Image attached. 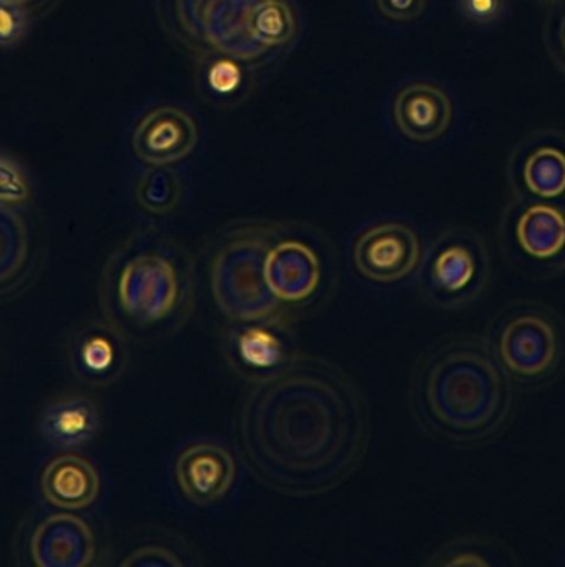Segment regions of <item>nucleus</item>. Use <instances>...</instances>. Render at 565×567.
<instances>
[{
    "label": "nucleus",
    "instance_id": "nucleus-6",
    "mask_svg": "<svg viewBox=\"0 0 565 567\" xmlns=\"http://www.w3.org/2000/svg\"><path fill=\"white\" fill-rule=\"evenodd\" d=\"M485 341L515 390H542L565 373V323L548 305H508L495 315Z\"/></svg>",
    "mask_w": 565,
    "mask_h": 567
},
{
    "label": "nucleus",
    "instance_id": "nucleus-18",
    "mask_svg": "<svg viewBox=\"0 0 565 567\" xmlns=\"http://www.w3.org/2000/svg\"><path fill=\"white\" fill-rule=\"evenodd\" d=\"M253 69L223 54H202L196 61L199 97L215 107H233L251 91Z\"/></svg>",
    "mask_w": 565,
    "mask_h": 567
},
{
    "label": "nucleus",
    "instance_id": "nucleus-24",
    "mask_svg": "<svg viewBox=\"0 0 565 567\" xmlns=\"http://www.w3.org/2000/svg\"><path fill=\"white\" fill-rule=\"evenodd\" d=\"M186 554L188 553L176 540H170V544H145L130 553L122 560V566H188L192 560Z\"/></svg>",
    "mask_w": 565,
    "mask_h": 567
},
{
    "label": "nucleus",
    "instance_id": "nucleus-26",
    "mask_svg": "<svg viewBox=\"0 0 565 567\" xmlns=\"http://www.w3.org/2000/svg\"><path fill=\"white\" fill-rule=\"evenodd\" d=\"M29 28V14L25 9L0 0V48H13L19 44L27 34Z\"/></svg>",
    "mask_w": 565,
    "mask_h": 567
},
{
    "label": "nucleus",
    "instance_id": "nucleus-28",
    "mask_svg": "<svg viewBox=\"0 0 565 567\" xmlns=\"http://www.w3.org/2000/svg\"><path fill=\"white\" fill-rule=\"evenodd\" d=\"M459 11L474 24H492L504 14L505 0H458Z\"/></svg>",
    "mask_w": 565,
    "mask_h": 567
},
{
    "label": "nucleus",
    "instance_id": "nucleus-3",
    "mask_svg": "<svg viewBox=\"0 0 565 567\" xmlns=\"http://www.w3.org/2000/svg\"><path fill=\"white\" fill-rule=\"evenodd\" d=\"M195 288L192 254L158 230L133 235L106 271V303L116 323L153 337L176 333L188 321Z\"/></svg>",
    "mask_w": 565,
    "mask_h": 567
},
{
    "label": "nucleus",
    "instance_id": "nucleus-21",
    "mask_svg": "<svg viewBox=\"0 0 565 567\" xmlns=\"http://www.w3.org/2000/svg\"><path fill=\"white\" fill-rule=\"evenodd\" d=\"M514 550L508 549L504 543L484 537H461L452 539L439 547L428 566H485L512 567L517 566Z\"/></svg>",
    "mask_w": 565,
    "mask_h": 567
},
{
    "label": "nucleus",
    "instance_id": "nucleus-1",
    "mask_svg": "<svg viewBox=\"0 0 565 567\" xmlns=\"http://www.w3.org/2000/svg\"><path fill=\"white\" fill-rule=\"evenodd\" d=\"M253 381L236 426L253 476L289 497L341 486L371 436L368 404L349 374L321 358L292 357Z\"/></svg>",
    "mask_w": 565,
    "mask_h": 567
},
{
    "label": "nucleus",
    "instance_id": "nucleus-5",
    "mask_svg": "<svg viewBox=\"0 0 565 567\" xmlns=\"http://www.w3.org/2000/svg\"><path fill=\"white\" fill-rule=\"evenodd\" d=\"M276 221H239L216 238L209 288L223 315L235 323L289 320L265 280V258Z\"/></svg>",
    "mask_w": 565,
    "mask_h": 567
},
{
    "label": "nucleus",
    "instance_id": "nucleus-19",
    "mask_svg": "<svg viewBox=\"0 0 565 567\" xmlns=\"http://www.w3.org/2000/svg\"><path fill=\"white\" fill-rule=\"evenodd\" d=\"M99 427V413L85 398H65L43 411L40 430L56 446H79L92 440Z\"/></svg>",
    "mask_w": 565,
    "mask_h": 567
},
{
    "label": "nucleus",
    "instance_id": "nucleus-10",
    "mask_svg": "<svg viewBox=\"0 0 565 567\" xmlns=\"http://www.w3.org/2000/svg\"><path fill=\"white\" fill-rule=\"evenodd\" d=\"M422 260L419 235L399 221H382L366 228L352 247L359 275L376 284H394L418 270Z\"/></svg>",
    "mask_w": 565,
    "mask_h": 567
},
{
    "label": "nucleus",
    "instance_id": "nucleus-11",
    "mask_svg": "<svg viewBox=\"0 0 565 567\" xmlns=\"http://www.w3.org/2000/svg\"><path fill=\"white\" fill-rule=\"evenodd\" d=\"M198 144L192 115L175 105L153 109L133 131V152L152 167H166L188 157Z\"/></svg>",
    "mask_w": 565,
    "mask_h": 567
},
{
    "label": "nucleus",
    "instance_id": "nucleus-14",
    "mask_svg": "<svg viewBox=\"0 0 565 567\" xmlns=\"http://www.w3.org/2000/svg\"><path fill=\"white\" fill-rule=\"evenodd\" d=\"M392 121L408 141H438L448 132L452 121V102L438 85L412 82L396 94Z\"/></svg>",
    "mask_w": 565,
    "mask_h": 567
},
{
    "label": "nucleus",
    "instance_id": "nucleus-7",
    "mask_svg": "<svg viewBox=\"0 0 565 567\" xmlns=\"http://www.w3.org/2000/svg\"><path fill=\"white\" fill-rule=\"evenodd\" d=\"M491 270L487 244L477 231L445 228L422 254L419 291L439 310H464L484 293Z\"/></svg>",
    "mask_w": 565,
    "mask_h": 567
},
{
    "label": "nucleus",
    "instance_id": "nucleus-4",
    "mask_svg": "<svg viewBox=\"0 0 565 567\" xmlns=\"http://www.w3.org/2000/svg\"><path fill=\"white\" fill-rule=\"evenodd\" d=\"M170 31L202 54H223L256 71L295 44L298 18L289 0H175Z\"/></svg>",
    "mask_w": 565,
    "mask_h": 567
},
{
    "label": "nucleus",
    "instance_id": "nucleus-2",
    "mask_svg": "<svg viewBox=\"0 0 565 567\" xmlns=\"http://www.w3.org/2000/svg\"><path fill=\"white\" fill-rule=\"evenodd\" d=\"M409 393L419 426L452 446L492 443L507 430L514 413V384L485 338L475 334H458L425 351Z\"/></svg>",
    "mask_w": 565,
    "mask_h": 567
},
{
    "label": "nucleus",
    "instance_id": "nucleus-29",
    "mask_svg": "<svg viewBox=\"0 0 565 567\" xmlns=\"http://www.w3.org/2000/svg\"><path fill=\"white\" fill-rule=\"evenodd\" d=\"M564 48H565V29H564Z\"/></svg>",
    "mask_w": 565,
    "mask_h": 567
},
{
    "label": "nucleus",
    "instance_id": "nucleus-13",
    "mask_svg": "<svg viewBox=\"0 0 565 567\" xmlns=\"http://www.w3.org/2000/svg\"><path fill=\"white\" fill-rule=\"evenodd\" d=\"M288 320L251 321L238 323L226 338L229 363L245 377H265L288 363Z\"/></svg>",
    "mask_w": 565,
    "mask_h": 567
},
{
    "label": "nucleus",
    "instance_id": "nucleus-17",
    "mask_svg": "<svg viewBox=\"0 0 565 567\" xmlns=\"http://www.w3.org/2000/svg\"><path fill=\"white\" fill-rule=\"evenodd\" d=\"M42 491L45 499L53 506L83 509L99 497V473L83 457L65 454L50 461L43 471Z\"/></svg>",
    "mask_w": 565,
    "mask_h": 567
},
{
    "label": "nucleus",
    "instance_id": "nucleus-20",
    "mask_svg": "<svg viewBox=\"0 0 565 567\" xmlns=\"http://www.w3.org/2000/svg\"><path fill=\"white\" fill-rule=\"evenodd\" d=\"M25 225L12 212L0 208V297L19 290L30 271Z\"/></svg>",
    "mask_w": 565,
    "mask_h": 567
},
{
    "label": "nucleus",
    "instance_id": "nucleus-23",
    "mask_svg": "<svg viewBox=\"0 0 565 567\" xmlns=\"http://www.w3.org/2000/svg\"><path fill=\"white\" fill-rule=\"evenodd\" d=\"M179 197H182L179 178L165 167L152 168L136 182V204L148 214H170L175 210Z\"/></svg>",
    "mask_w": 565,
    "mask_h": 567
},
{
    "label": "nucleus",
    "instance_id": "nucleus-27",
    "mask_svg": "<svg viewBox=\"0 0 565 567\" xmlns=\"http://www.w3.org/2000/svg\"><path fill=\"white\" fill-rule=\"evenodd\" d=\"M429 0H376L379 14L388 21L414 22L424 16Z\"/></svg>",
    "mask_w": 565,
    "mask_h": 567
},
{
    "label": "nucleus",
    "instance_id": "nucleus-25",
    "mask_svg": "<svg viewBox=\"0 0 565 567\" xmlns=\"http://www.w3.org/2000/svg\"><path fill=\"white\" fill-rule=\"evenodd\" d=\"M30 187L22 168L0 155V204L20 205L29 200Z\"/></svg>",
    "mask_w": 565,
    "mask_h": 567
},
{
    "label": "nucleus",
    "instance_id": "nucleus-22",
    "mask_svg": "<svg viewBox=\"0 0 565 567\" xmlns=\"http://www.w3.org/2000/svg\"><path fill=\"white\" fill-rule=\"evenodd\" d=\"M525 195L534 200L555 202L565 198V154L555 147L535 148L521 171Z\"/></svg>",
    "mask_w": 565,
    "mask_h": 567
},
{
    "label": "nucleus",
    "instance_id": "nucleus-12",
    "mask_svg": "<svg viewBox=\"0 0 565 567\" xmlns=\"http://www.w3.org/2000/svg\"><path fill=\"white\" fill-rule=\"evenodd\" d=\"M175 477L189 503L212 506L232 491L236 480L235 460L219 444L193 443L176 457Z\"/></svg>",
    "mask_w": 565,
    "mask_h": 567
},
{
    "label": "nucleus",
    "instance_id": "nucleus-9",
    "mask_svg": "<svg viewBox=\"0 0 565 567\" xmlns=\"http://www.w3.org/2000/svg\"><path fill=\"white\" fill-rule=\"evenodd\" d=\"M501 248L507 264L525 277L554 278L565 271V208L525 200L505 214Z\"/></svg>",
    "mask_w": 565,
    "mask_h": 567
},
{
    "label": "nucleus",
    "instance_id": "nucleus-16",
    "mask_svg": "<svg viewBox=\"0 0 565 567\" xmlns=\"http://www.w3.org/2000/svg\"><path fill=\"white\" fill-rule=\"evenodd\" d=\"M116 324L93 323L80 331L73 347V364L89 383H113L125 370L126 348Z\"/></svg>",
    "mask_w": 565,
    "mask_h": 567
},
{
    "label": "nucleus",
    "instance_id": "nucleus-8",
    "mask_svg": "<svg viewBox=\"0 0 565 567\" xmlns=\"http://www.w3.org/2000/svg\"><path fill=\"white\" fill-rule=\"evenodd\" d=\"M328 240L298 224H276L265 258V280L276 300L289 311L306 310L332 290Z\"/></svg>",
    "mask_w": 565,
    "mask_h": 567
},
{
    "label": "nucleus",
    "instance_id": "nucleus-15",
    "mask_svg": "<svg viewBox=\"0 0 565 567\" xmlns=\"http://www.w3.org/2000/svg\"><path fill=\"white\" fill-rule=\"evenodd\" d=\"M30 554L39 567H85L95 556V539L80 517L56 514L37 527Z\"/></svg>",
    "mask_w": 565,
    "mask_h": 567
}]
</instances>
